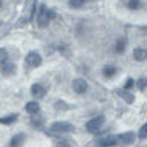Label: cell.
<instances>
[{"label": "cell", "mask_w": 147, "mask_h": 147, "mask_svg": "<svg viewBox=\"0 0 147 147\" xmlns=\"http://www.w3.org/2000/svg\"><path fill=\"white\" fill-rule=\"evenodd\" d=\"M55 16H56V13L53 10L47 9L44 5H41L40 9H38V15H37V24H38V27L44 28V27L49 25V22L52 19H55Z\"/></svg>", "instance_id": "cell-1"}, {"label": "cell", "mask_w": 147, "mask_h": 147, "mask_svg": "<svg viewBox=\"0 0 147 147\" xmlns=\"http://www.w3.org/2000/svg\"><path fill=\"white\" fill-rule=\"evenodd\" d=\"M103 122H105L103 116L93 118V119H90L87 124H85V128H87V131H90V132H96L97 129H100V127L103 125Z\"/></svg>", "instance_id": "cell-2"}, {"label": "cell", "mask_w": 147, "mask_h": 147, "mask_svg": "<svg viewBox=\"0 0 147 147\" xmlns=\"http://www.w3.org/2000/svg\"><path fill=\"white\" fill-rule=\"evenodd\" d=\"M72 125L69 124V122H53V124L50 125V129L53 132H71L72 131Z\"/></svg>", "instance_id": "cell-3"}, {"label": "cell", "mask_w": 147, "mask_h": 147, "mask_svg": "<svg viewBox=\"0 0 147 147\" xmlns=\"http://www.w3.org/2000/svg\"><path fill=\"white\" fill-rule=\"evenodd\" d=\"M41 63V56L35 52H30L25 57V65L27 66H31V68H35Z\"/></svg>", "instance_id": "cell-4"}, {"label": "cell", "mask_w": 147, "mask_h": 147, "mask_svg": "<svg viewBox=\"0 0 147 147\" xmlns=\"http://www.w3.org/2000/svg\"><path fill=\"white\" fill-rule=\"evenodd\" d=\"M118 137H113V136H109V137H103V138H99L96 141V146L97 147H112L118 143Z\"/></svg>", "instance_id": "cell-5"}, {"label": "cell", "mask_w": 147, "mask_h": 147, "mask_svg": "<svg viewBox=\"0 0 147 147\" xmlns=\"http://www.w3.org/2000/svg\"><path fill=\"white\" fill-rule=\"evenodd\" d=\"M72 87H74V90H75L78 94H84L85 91L88 90V84L85 82L84 80L78 78V80H74V82H72Z\"/></svg>", "instance_id": "cell-6"}, {"label": "cell", "mask_w": 147, "mask_h": 147, "mask_svg": "<svg viewBox=\"0 0 147 147\" xmlns=\"http://www.w3.org/2000/svg\"><path fill=\"white\" fill-rule=\"evenodd\" d=\"M31 94L34 97H38V99H43V97L46 96V90L41 84H34L31 87Z\"/></svg>", "instance_id": "cell-7"}, {"label": "cell", "mask_w": 147, "mask_h": 147, "mask_svg": "<svg viewBox=\"0 0 147 147\" xmlns=\"http://www.w3.org/2000/svg\"><path fill=\"white\" fill-rule=\"evenodd\" d=\"M118 140L122 144H132L134 140H136V136H134V132H124L121 136H118Z\"/></svg>", "instance_id": "cell-8"}, {"label": "cell", "mask_w": 147, "mask_h": 147, "mask_svg": "<svg viewBox=\"0 0 147 147\" xmlns=\"http://www.w3.org/2000/svg\"><path fill=\"white\" fill-rule=\"evenodd\" d=\"M134 59L138 60V62H143V60L147 59V49H143V47H138L134 50Z\"/></svg>", "instance_id": "cell-9"}, {"label": "cell", "mask_w": 147, "mask_h": 147, "mask_svg": "<svg viewBox=\"0 0 147 147\" xmlns=\"http://www.w3.org/2000/svg\"><path fill=\"white\" fill-rule=\"evenodd\" d=\"M25 110H27L30 115H35V113L40 112V105L37 103V102H28L25 105Z\"/></svg>", "instance_id": "cell-10"}, {"label": "cell", "mask_w": 147, "mask_h": 147, "mask_svg": "<svg viewBox=\"0 0 147 147\" xmlns=\"http://www.w3.org/2000/svg\"><path fill=\"white\" fill-rule=\"evenodd\" d=\"M24 140H25V136H24V134H16V136L10 140V147H21Z\"/></svg>", "instance_id": "cell-11"}, {"label": "cell", "mask_w": 147, "mask_h": 147, "mask_svg": "<svg viewBox=\"0 0 147 147\" xmlns=\"http://www.w3.org/2000/svg\"><path fill=\"white\" fill-rule=\"evenodd\" d=\"M13 72H15V66L12 65V63H5V65H2V74H3L5 77L12 75Z\"/></svg>", "instance_id": "cell-12"}, {"label": "cell", "mask_w": 147, "mask_h": 147, "mask_svg": "<svg viewBox=\"0 0 147 147\" xmlns=\"http://www.w3.org/2000/svg\"><path fill=\"white\" fill-rule=\"evenodd\" d=\"M118 96L122 97V99H124L127 103H132V102H134V96H132L131 93L125 91V90H119V91H118Z\"/></svg>", "instance_id": "cell-13"}, {"label": "cell", "mask_w": 147, "mask_h": 147, "mask_svg": "<svg viewBox=\"0 0 147 147\" xmlns=\"http://www.w3.org/2000/svg\"><path fill=\"white\" fill-rule=\"evenodd\" d=\"M115 74H116V68H115V66H112V65H106V66L103 68V75H105L106 78L113 77Z\"/></svg>", "instance_id": "cell-14"}, {"label": "cell", "mask_w": 147, "mask_h": 147, "mask_svg": "<svg viewBox=\"0 0 147 147\" xmlns=\"http://www.w3.org/2000/svg\"><path fill=\"white\" fill-rule=\"evenodd\" d=\"M16 118H18L16 113H15V115H9V116H6V118L0 119V124H2V125H9V124H12V122H15Z\"/></svg>", "instance_id": "cell-15"}, {"label": "cell", "mask_w": 147, "mask_h": 147, "mask_svg": "<svg viewBox=\"0 0 147 147\" xmlns=\"http://www.w3.org/2000/svg\"><path fill=\"white\" fill-rule=\"evenodd\" d=\"M31 124H32L34 128H41V127H43V119L38 118L37 115H32V118H31Z\"/></svg>", "instance_id": "cell-16"}, {"label": "cell", "mask_w": 147, "mask_h": 147, "mask_svg": "<svg viewBox=\"0 0 147 147\" xmlns=\"http://www.w3.org/2000/svg\"><path fill=\"white\" fill-rule=\"evenodd\" d=\"M124 49H125V41H124V40H118L115 50H116L118 53H122V52H124Z\"/></svg>", "instance_id": "cell-17"}, {"label": "cell", "mask_w": 147, "mask_h": 147, "mask_svg": "<svg viewBox=\"0 0 147 147\" xmlns=\"http://www.w3.org/2000/svg\"><path fill=\"white\" fill-rule=\"evenodd\" d=\"M84 3H85V0H69L71 7H81Z\"/></svg>", "instance_id": "cell-18"}, {"label": "cell", "mask_w": 147, "mask_h": 147, "mask_svg": "<svg viewBox=\"0 0 147 147\" xmlns=\"http://www.w3.org/2000/svg\"><path fill=\"white\" fill-rule=\"evenodd\" d=\"M138 138H147V124H144L141 128H140V131H138Z\"/></svg>", "instance_id": "cell-19"}, {"label": "cell", "mask_w": 147, "mask_h": 147, "mask_svg": "<svg viewBox=\"0 0 147 147\" xmlns=\"http://www.w3.org/2000/svg\"><path fill=\"white\" fill-rule=\"evenodd\" d=\"M138 6H140V0H129L128 2V7L132 9V10L138 9Z\"/></svg>", "instance_id": "cell-20"}, {"label": "cell", "mask_w": 147, "mask_h": 147, "mask_svg": "<svg viewBox=\"0 0 147 147\" xmlns=\"http://www.w3.org/2000/svg\"><path fill=\"white\" fill-rule=\"evenodd\" d=\"M146 87H147V78H144V77H143V78H140V80H138V88L143 91Z\"/></svg>", "instance_id": "cell-21"}, {"label": "cell", "mask_w": 147, "mask_h": 147, "mask_svg": "<svg viewBox=\"0 0 147 147\" xmlns=\"http://www.w3.org/2000/svg\"><path fill=\"white\" fill-rule=\"evenodd\" d=\"M0 55H2V65H5L6 60H7V52H6V49H2V50H0Z\"/></svg>", "instance_id": "cell-22"}, {"label": "cell", "mask_w": 147, "mask_h": 147, "mask_svg": "<svg viewBox=\"0 0 147 147\" xmlns=\"http://www.w3.org/2000/svg\"><path fill=\"white\" fill-rule=\"evenodd\" d=\"M134 87V81H132V78H128V81L125 82V90H131Z\"/></svg>", "instance_id": "cell-23"}, {"label": "cell", "mask_w": 147, "mask_h": 147, "mask_svg": "<svg viewBox=\"0 0 147 147\" xmlns=\"http://www.w3.org/2000/svg\"><path fill=\"white\" fill-rule=\"evenodd\" d=\"M65 102H57V105H56V109H68V106L66 105H63Z\"/></svg>", "instance_id": "cell-24"}]
</instances>
